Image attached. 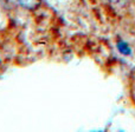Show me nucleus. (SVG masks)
Instances as JSON below:
<instances>
[{
  "label": "nucleus",
  "mask_w": 135,
  "mask_h": 132,
  "mask_svg": "<svg viewBox=\"0 0 135 132\" xmlns=\"http://www.w3.org/2000/svg\"><path fill=\"white\" fill-rule=\"evenodd\" d=\"M17 1H18L24 8H27V9H36L42 4V0H17Z\"/></svg>",
  "instance_id": "nucleus-1"
},
{
  "label": "nucleus",
  "mask_w": 135,
  "mask_h": 132,
  "mask_svg": "<svg viewBox=\"0 0 135 132\" xmlns=\"http://www.w3.org/2000/svg\"><path fill=\"white\" fill-rule=\"evenodd\" d=\"M117 50L123 56H129L132 53V50H131V46L128 45V43H126L124 40H119L117 41Z\"/></svg>",
  "instance_id": "nucleus-2"
},
{
  "label": "nucleus",
  "mask_w": 135,
  "mask_h": 132,
  "mask_svg": "<svg viewBox=\"0 0 135 132\" xmlns=\"http://www.w3.org/2000/svg\"><path fill=\"white\" fill-rule=\"evenodd\" d=\"M110 2H113V4H117V5H123L126 4L128 0H109Z\"/></svg>",
  "instance_id": "nucleus-3"
}]
</instances>
